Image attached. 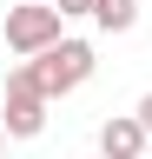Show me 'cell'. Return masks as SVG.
<instances>
[{
    "mask_svg": "<svg viewBox=\"0 0 152 159\" xmlns=\"http://www.w3.org/2000/svg\"><path fill=\"white\" fill-rule=\"evenodd\" d=\"M99 33H132L139 27V0H99Z\"/></svg>",
    "mask_w": 152,
    "mask_h": 159,
    "instance_id": "obj_5",
    "label": "cell"
},
{
    "mask_svg": "<svg viewBox=\"0 0 152 159\" xmlns=\"http://www.w3.org/2000/svg\"><path fill=\"white\" fill-rule=\"evenodd\" d=\"M132 119H139V126H145V139H152V93L139 99V106H132Z\"/></svg>",
    "mask_w": 152,
    "mask_h": 159,
    "instance_id": "obj_7",
    "label": "cell"
},
{
    "mask_svg": "<svg viewBox=\"0 0 152 159\" xmlns=\"http://www.w3.org/2000/svg\"><path fill=\"white\" fill-rule=\"evenodd\" d=\"M60 7V20H80V13H99V0H53Z\"/></svg>",
    "mask_w": 152,
    "mask_h": 159,
    "instance_id": "obj_6",
    "label": "cell"
},
{
    "mask_svg": "<svg viewBox=\"0 0 152 159\" xmlns=\"http://www.w3.org/2000/svg\"><path fill=\"white\" fill-rule=\"evenodd\" d=\"M0 159H7V126H0Z\"/></svg>",
    "mask_w": 152,
    "mask_h": 159,
    "instance_id": "obj_8",
    "label": "cell"
},
{
    "mask_svg": "<svg viewBox=\"0 0 152 159\" xmlns=\"http://www.w3.org/2000/svg\"><path fill=\"white\" fill-rule=\"evenodd\" d=\"M27 66H33V86H40V93H46V106H53V99L80 93L86 80H93V66H99V60H93V47H86V40H60L53 53L27 60Z\"/></svg>",
    "mask_w": 152,
    "mask_h": 159,
    "instance_id": "obj_1",
    "label": "cell"
},
{
    "mask_svg": "<svg viewBox=\"0 0 152 159\" xmlns=\"http://www.w3.org/2000/svg\"><path fill=\"white\" fill-rule=\"evenodd\" d=\"M66 20H60V7H46V0H27V7H7V47L20 53V60H40V53H53L60 47V33Z\"/></svg>",
    "mask_w": 152,
    "mask_h": 159,
    "instance_id": "obj_2",
    "label": "cell"
},
{
    "mask_svg": "<svg viewBox=\"0 0 152 159\" xmlns=\"http://www.w3.org/2000/svg\"><path fill=\"white\" fill-rule=\"evenodd\" d=\"M139 152H145V126L132 113H112L99 126V159H139Z\"/></svg>",
    "mask_w": 152,
    "mask_h": 159,
    "instance_id": "obj_4",
    "label": "cell"
},
{
    "mask_svg": "<svg viewBox=\"0 0 152 159\" xmlns=\"http://www.w3.org/2000/svg\"><path fill=\"white\" fill-rule=\"evenodd\" d=\"M0 126H7V139H40L46 133V93L33 86L27 60L7 73V113H0Z\"/></svg>",
    "mask_w": 152,
    "mask_h": 159,
    "instance_id": "obj_3",
    "label": "cell"
}]
</instances>
